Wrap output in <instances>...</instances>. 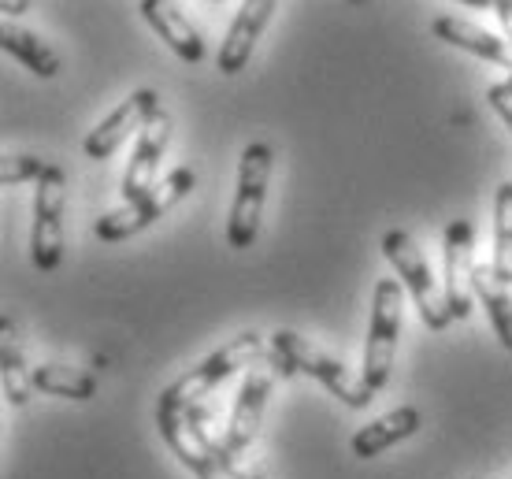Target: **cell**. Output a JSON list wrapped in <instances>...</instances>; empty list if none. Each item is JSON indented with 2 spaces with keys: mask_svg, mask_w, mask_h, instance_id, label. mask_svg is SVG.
<instances>
[{
  "mask_svg": "<svg viewBox=\"0 0 512 479\" xmlns=\"http://www.w3.org/2000/svg\"><path fill=\"white\" fill-rule=\"evenodd\" d=\"M275 8H279V0H242V8L234 15L231 30H227V38H223L216 56V67L223 75H242L245 67H249L256 41L264 34V26L271 23Z\"/></svg>",
  "mask_w": 512,
  "mask_h": 479,
  "instance_id": "7c38bea8",
  "label": "cell"
},
{
  "mask_svg": "<svg viewBox=\"0 0 512 479\" xmlns=\"http://www.w3.org/2000/svg\"><path fill=\"white\" fill-rule=\"evenodd\" d=\"M442 257H446V301L453 320H464L475 305V234L468 220H453L442 234Z\"/></svg>",
  "mask_w": 512,
  "mask_h": 479,
  "instance_id": "30bf717a",
  "label": "cell"
},
{
  "mask_svg": "<svg viewBox=\"0 0 512 479\" xmlns=\"http://www.w3.org/2000/svg\"><path fill=\"white\" fill-rule=\"evenodd\" d=\"M431 30H435V38H442L446 45H457V49L472 52V56H483V60H490V64L509 67V75H512L509 38H498V34H490V30H483V26L468 23V19H461V15H442V19L431 23Z\"/></svg>",
  "mask_w": 512,
  "mask_h": 479,
  "instance_id": "9a60e30c",
  "label": "cell"
},
{
  "mask_svg": "<svg viewBox=\"0 0 512 479\" xmlns=\"http://www.w3.org/2000/svg\"><path fill=\"white\" fill-rule=\"evenodd\" d=\"M271 398V376L268 372H249L238 390V402H234V416L227 424V435L216 446L219 468L227 472L231 479H264L260 472H249L245 468V454L253 446L256 431H260V416L268 409Z\"/></svg>",
  "mask_w": 512,
  "mask_h": 479,
  "instance_id": "ba28073f",
  "label": "cell"
},
{
  "mask_svg": "<svg viewBox=\"0 0 512 479\" xmlns=\"http://www.w3.org/2000/svg\"><path fill=\"white\" fill-rule=\"evenodd\" d=\"M205 402L186 405V409H171V405H156V428L171 446V454L190 468L197 479H231L219 468L216 446L219 442L205 428Z\"/></svg>",
  "mask_w": 512,
  "mask_h": 479,
  "instance_id": "8992f818",
  "label": "cell"
},
{
  "mask_svg": "<svg viewBox=\"0 0 512 479\" xmlns=\"http://www.w3.org/2000/svg\"><path fill=\"white\" fill-rule=\"evenodd\" d=\"M461 4H468V8H479V12H483V8H494V0H461Z\"/></svg>",
  "mask_w": 512,
  "mask_h": 479,
  "instance_id": "484cf974",
  "label": "cell"
},
{
  "mask_svg": "<svg viewBox=\"0 0 512 479\" xmlns=\"http://www.w3.org/2000/svg\"><path fill=\"white\" fill-rule=\"evenodd\" d=\"M401 320H405V283L386 275V279L375 283L372 327H368L364 364H360V376H364L372 394H379L390 383L394 357H397V338H401Z\"/></svg>",
  "mask_w": 512,
  "mask_h": 479,
  "instance_id": "3957f363",
  "label": "cell"
},
{
  "mask_svg": "<svg viewBox=\"0 0 512 479\" xmlns=\"http://www.w3.org/2000/svg\"><path fill=\"white\" fill-rule=\"evenodd\" d=\"M264 350H268V338L260 335V331H242V335L231 338L227 346H219L216 353H208L201 364H193L190 372H182V376L156 398V405L186 409V405L205 402L223 379L234 376V372H242L245 364H253Z\"/></svg>",
  "mask_w": 512,
  "mask_h": 479,
  "instance_id": "7a4b0ae2",
  "label": "cell"
},
{
  "mask_svg": "<svg viewBox=\"0 0 512 479\" xmlns=\"http://www.w3.org/2000/svg\"><path fill=\"white\" fill-rule=\"evenodd\" d=\"M509 82H512V75H509Z\"/></svg>",
  "mask_w": 512,
  "mask_h": 479,
  "instance_id": "83f0119b",
  "label": "cell"
},
{
  "mask_svg": "<svg viewBox=\"0 0 512 479\" xmlns=\"http://www.w3.org/2000/svg\"><path fill=\"white\" fill-rule=\"evenodd\" d=\"M156 112H160V93H156V90L130 93L127 101L119 104L116 112L104 119L101 127H93L90 134H86L82 149H86V156H90V160H108V156L116 153L119 145L127 142L134 130L145 127Z\"/></svg>",
  "mask_w": 512,
  "mask_h": 479,
  "instance_id": "8fae6325",
  "label": "cell"
},
{
  "mask_svg": "<svg viewBox=\"0 0 512 479\" xmlns=\"http://www.w3.org/2000/svg\"><path fill=\"white\" fill-rule=\"evenodd\" d=\"M64 212H67V179L52 164L34 182V227H30V260L38 272H56L64 260Z\"/></svg>",
  "mask_w": 512,
  "mask_h": 479,
  "instance_id": "9c48e42d",
  "label": "cell"
},
{
  "mask_svg": "<svg viewBox=\"0 0 512 479\" xmlns=\"http://www.w3.org/2000/svg\"><path fill=\"white\" fill-rule=\"evenodd\" d=\"M34 387L52 398H67V402H90L97 394V376L82 372V368H67V364H38L34 368Z\"/></svg>",
  "mask_w": 512,
  "mask_h": 479,
  "instance_id": "ffe728a7",
  "label": "cell"
},
{
  "mask_svg": "<svg viewBox=\"0 0 512 479\" xmlns=\"http://www.w3.org/2000/svg\"><path fill=\"white\" fill-rule=\"evenodd\" d=\"M0 361H4V394H8V402L26 405L38 387H34V368L26 364L23 342H19V331H15L12 320L0 324Z\"/></svg>",
  "mask_w": 512,
  "mask_h": 479,
  "instance_id": "ac0fdd59",
  "label": "cell"
},
{
  "mask_svg": "<svg viewBox=\"0 0 512 479\" xmlns=\"http://www.w3.org/2000/svg\"><path fill=\"white\" fill-rule=\"evenodd\" d=\"M141 19L153 26L156 38H164V45L186 64H201L205 60V38L201 30L182 15L175 0H141Z\"/></svg>",
  "mask_w": 512,
  "mask_h": 479,
  "instance_id": "5bb4252c",
  "label": "cell"
},
{
  "mask_svg": "<svg viewBox=\"0 0 512 479\" xmlns=\"http://www.w3.org/2000/svg\"><path fill=\"white\" fill-rule=\"evenodd\" d=\"M475 298L487 305L498 342L505 350H512V294L509 283L494 272V264H475Z\"/></svg>",
  "mask_w": 512,
  "mask_h": 479,
  "instance_id": "d6986e66",
  "label": "cell"
},
{
  "mask_svg": "<svg viewBox=\"0 0 512 479\" xmlns=\"http://www.w3.org/2000/svg\"><path fill=\"white\" fill-rule=\"evenodd\" d=\"M271 353L282 364V372H305V376H312L320 387H327L349 409H368L372 405V390H368L364 376H353L338 357L323 353L305 335H297V331H275L271 335Z\"/></svg>",
  "mask_w": 512,
  "mask_h": 479,
  "instance_id": "6da1fadb",
  "label": "cell"
},
{
  "mask_svg": "<svg viewBox=\"0 0 512 479\" xmlns=\"http://www.w3.org/2000/svg\"><path fill=\"white\" fill-rule=\"evenodd\" d=\"M212 4H223V0H212Z\"/></svg>",
  "mask_w": 512,
  "mask_h": 479,
  "instance_id": "4316f807",
  "label": "cell"
},
{
  "mask_svg": "<svg viewBox=\"0 0 512 479\" xmlns=\"http://www.w3.org/2000/svg\"><path fill=\"white\" fill-rule=\"evenodd\" d=\"M490 108L498 112L512 130V82H498V86H490Z\"/></svg>",
  "mask_w": 512,
  "mask_h": 479,
  "instance_id": "603a6c76",
  "label": "cell"
},
{
  "mask_svg": "<svg viewBox=\"0 0 512 479\" xmlns=\"http://www.w3.org/2000/svg\"><path fill=\"white\" fill-rule=\"evenodd\" d=\"M420 424H423L420 409H416V405H401V409H394V413L372 420L368 428H360L349 446H353V454H357L360 461H368V457H379L383 450L397 446V442L412 439V435L420 431Z\"/></svg>",
  "mask_w": 512,
  "mask_h": 479,
  "instance_id": "2e32d148",
  "label": "cell"
},
{
  "mask_svg": "<svg viewBox=\"0 0 512 479\" xmlns=\"http://www.w3.org/2000/svg\"><path fill=\"white\" fill-rule=\"evenodd\" d=\"M0 41H4V49L12 52L19 64L30 67L38 78H56L60 67H64L60 52L52 49V45H45L34 30H26V26L12 23V19H4V26H0Z\"/></svg>",
  "mask_w": 512,
  "mask_h": 479,
  "instance_id": "e0dca14e",
  "label": "cell"
},
{
  "mask_svg": "<svg viewBox=\"0 0 512 479\" xmlns=\"http://www.w3.org/2000/svg\"><path fill=\"white\" fill-rule=\"evenodd\" d=\"M383 257L390 260V268L397 272V279L405 283V290L412 294L416 309H420L423 324L431 331H446L453 324V312H449L446 290L438 286L431 264L423 257V249L416 246V238L409 231H386L383 234Z\"/></svg>",
  "mask_w": 512,
  "mask_h": 479,
  "instance_id": "5b68a950",
  "label": "cell"
},
{
  "mask_svg": "<svg viewBox=\"0 0 512 479\" xmlns=\"http://www.w3.org/2000/svg\"><path fill=\"white\" fill-rule=\"evenodd\" d=\"M494 272L512 286V182H501L494 197Z\"/></svg>",
  "mask_w": 512,
  "mask_h": 479,
  "instance_id": "44dd1931",
  "label": "cell"
},
{
  "mask_svg": "<svg viewBox=\"0 0 512 479\" xmlns=\"http://www.w3.org/2000/svg\"><path fill=\"white\" fill-rule=\"evenodd\" d=\"M271 171H275V149L268 142H249L238 160V190H234L231 220H227V242L231 249H249L260 234L264 201H268Z\"/></svg>",
  "mask_w": 512,
  "mask_h": 479,
  "instance_id": "277c9868",
  "label": "cell"
},
{
  "mask_svg": "<svg viewBox=\"0 0 512 479\" xmlns=\"http://www.w3.org/2000/svg\"><path fill=\"white\" fill-rule=\"evenodd\" d=\"M190 190H193V171L175 168L167 179L156 182L149 194H141L138 201H127V205L112 208L108 216H101V220L93 223V234H97L101 242H127V238L145 231L149 223L167 216Z\"/></svg>",
  "mask_w": 512,
  "mask_h": 479,
  "instance_id": "52a82bcc",
  "label": "cell"
},
{
  "mask_svg": "<svg viewBox=\"0 0 512 479\" xmlns=\"http://www.w3.org/2000/svg\"><path fill=\"white\" fill-rule=\"evenodd\" d=\"M0 8H4V15H8V19H15V15L30 12V8H34V0H0Z\"/></svg>",
  "mask_w": 512,
  "mask_h": 479,
  "instance_id": "cb8c5ba5",
  "label": "cell"
},
{
  "mask_svg": "<svg viewBox=\"0 0 512 479\" xmlns=\"http://www.w3.org/2000/svg\"><path fill=\"white\" fill-rule=\"evenodd\" d=\"M494 12L501 15V26H505V34H509V45H512V0H494Z\"/></svg>",
  "mask_w": 512,
  "mask_h": 479,
  "instance_id": "d4e9b609",
  "label": "cell"
},
{
  "mask_svg": "<svg viewBox=\"0 0 512 479\" xmlns=\"http://www.w3.org/2000/svg\"><path fill=\"white\" fill-rule=\"evenodd\" d=\"M167 142H171V116H167V112H156V116L141 127L134 156H130L127 171H123V197H127V201H138L141 194H149L156 186V171H160Z\"/></svg>",
  "mask_w": 512,
  "mask_h": 479,
  "instance_id": "4fadbf2b",
  "label": "cell"
},
{
  "mask_svg": "<svg viewBox=\"0 0 512 479\" xmlns=\"http://www.w3.org/2000/svg\"><path fill=\"white\" fill-rule=\"evenodd\" d=\"M49 168H52V164H45L41 156L8 153V156H4V164H0V182H4V186H15V182H26V179L38 182Z\"/></svg>",
  "mask_w": 512,
  "mask_h": 479,
  "instance_id": "7402d4cb",
  "label": "cell"
}]
</instances>
